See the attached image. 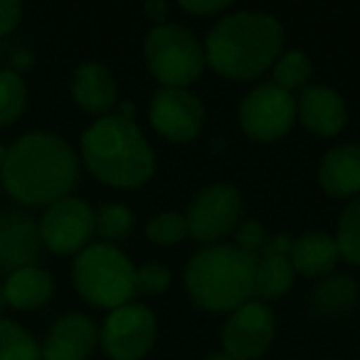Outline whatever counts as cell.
<instances>
[{
	"mask_svg": "<svg viewBox=\"0 0 360 360\" xmlns=\"http://www.w3.org/2000/svg\"><path fill=\"white\" fill-rule=\"evenodd\" d=\"M274 335V311L262 301H247L227 316L220 340L227 355L237 360H255L269 350Z\"/></svg>",
	"mask_w": 360,
	"mask_h": 360,
	"instance_id": "cell-11",
	"label": "cell"
},
{
	"mask_svg": "<svg viewBox=\"0 0 360 360\" xmlns=\"http://www.w3.org/2000/svg\"><path fill=\"white\" fill-rule=\"evenodd\" d=\"M55 291V281L52 274L42 266H22L6 276L3 281V296L6 304L13 306L18 311H35L40 306H45L52 299Z\"/></svg>",
	"mask_w": 360,
	"mask_h": 360,
	"instance_id": "cell-19",
	"label": "cell"
},
{
	"mask_svg": "<svg viewBox=\"0 0 360 360\" xmlns=\"http://www.w3.org/2000/svg\"><path fill=\"white\" fill-rule=\"evenodd\" d=\"M99 343V330L89 316L79 311L60 316L47 328L40 345L42 360H86Z\"/></svg>",
	"mask_w": 360,
	"mask_h": 360,
	"instance_id": "cell-13",
	"label": "cell"
},
{
	"mask_svg": "<svg viewBox=\"0 0 360 360\" xmlns=\"http://www.w3.org/2000/svg\"><path fill=\"white\" fill-rule=\"evenodd\" d=\"M82 160L96 180L111 188H141L155 173V153L136 119L109 114L82 134Z\"/></svg>",
	"mask_w": 360,
	"mask_h": 360,
	"instance_id": "cell-3",
	"label": "cell"
},
{
	"mask_svg": "<svg viewBox=\"0 0 360 360\" xmlns=\"http://www.w3.org/2000/svg\"><path fill=\"white\" fill-rule=\"evenodd\" d=\"M257 255L235 245H207L195 252L186 266V289L193 304L205 311H235L255 296Z\"/></svg>",
	"mask_w": 360,
	"mask_h": 360,
	"instance_id": "cell-4",
	"label": "cell"
},
{
	"mask_svg": "<svg viewBox=\"0 0 360 360\" xmlns=\"http://www.w3.org/2000/svg\"><path fill=\"white\" fill-rule=\"evenodd\" d=\"M134 230V212L121 202H109L101 205L99 212H94V232L106 242L114 245L131 235Z\"/></svg>",
	"mask_w": 360,
	"mask_h": 360,
	"instance_id": "cell-25",
	"label": "cell"
},
{
	"mask_svg": "<svg viewBox=\"0 0 360 360\" xmlns=\"http://www.w3.org/2000/svg\"><path fill=\"white\" fill-rule=\"evenodd\" d=\"M296 119L314 136L330 139L345 129L348 111L335 89L326 84H311L304 86L301 94L296 96Z\"/></svg>",
	"mask_w": 360,
	"mask_h": 360,
	"instance_id": "cell-15",
	"label": "cell"
},
{
	"mask_svg": "<svg viewBox=\"0 0 360 360\" xmlns=\"http://www.w3.org/2000/svg\"><path fill=\"white\" fill-rule=\"evenodd\" d=\"M72 99L79 109L94 116H109L119 99V86L111 70L101 62H84L72 77Z\"/></svg>",
	"mask_w": 360,
	"mask_h": 360,
	"instance_id": "cell-16",
	"label": "cell"
},
{
	"mask_svg": "<svg viewBox=\"0 0 360 360\" xmlns=\"http://www.w3.org/2000/svg\"><path fill=\"white\" fill-rule=\"evenodd\" d=\"M79 163L62 136L52 131H30L6 150L0 165L3 191L27 207H50L70 195Z\"/></svg>",
	"mask_w": 360,
	"mask_h": 360,
	"instance_id": "cell-1",
	"label": "cell"
},
{
	"mask_svg": "<svg viewBox=\"0 0 360 360\" xmlns=\"http://www.w3.org/2000/svg\"><path fill=\"white\" fill-rule=\"evenodd\" d=\"M170 286V271L163 264H143L136 269V291L146 296H158Z\"/></svg>",
	"mask_w": 360,
	"mask_h": 360,
	"instance_id": "cell-28",
	"label": "cell"
},
{
	"mask_svg": "<svg viewBox=\"0 0 360 360\" xmlns=\"http://www.w3.org/2000/svg\"><path fill=\"white\" fill-rule=\"evenodd\" d=\"M42 252L40 227L27 212L0 210V271L32 266Z\"/></svg>",
	"mask_w": 360,
	"mask_h": 360,
	"instance_id": "cell-14",
	"label": "cell"
},
{
	"mask_svg": "<svg viewBox=\"0 0 360 360\" xmlns=\"http://www.w3.org/2000/svg\"><path fill=\"white\" fill-rule=\"evenodd\" d=\"M188 235V220L183 212H158L146 227V237L158 247H173Z\"/></svg>",
	"mask_w": 360,
	"mask_h": 360,
	"instance_id": "cell-27",
	"label": "cell"
},
{
	"mask_svg": "<svg viewBox=\"0 0 360 360\" xmlns=\"http://www.w3.org/2000/svg\"><path fill=\"white\" fill-rule=\"evenodd\" d=\"M289 259L294 271L304 276H328L333 274L340 259L335 237L328 232H304L291 242Z\"/></svg>",
	"mask_w": 360,
	"mask_h": 360,
	"instance_id": "cell-18",
	"label": "cell"
},
{
	"mask_svg": "<svg viewBox=\"0 0 360 360\" xmlns=\"http://www.w3.org/2000/svg\"><path fill=\"white\" fill-rule=\"evenodd\" d=\"M150 126L173 143L198 139L205 126V106L188 89H160L148 106Z\"/></svg>",
	"mask_w": 360,
	"mask_h": 360,
	"instance_id": "cell-12",
	"label": "cell"
},
{
	"mask_svg": "<svg viewBox=\"0 0 360 360\" xmlns=\"http://www.w3.org/2000/svg\"><path fill=\"white\" fill-rule=\"evenodd\" d=\"M242 217V193L230 183H212L193 198L186 212L188 235L205 245H217L237 230Z\"/></svg>",
	"mask_w": 360,
	"mask_h": 360,
	"instance_id": "cell-9",
	"label": "cell"
},
{
	"mask_svg": "<svg viewBox=\"0 0 360 360\" xmlns=\"http://www.w3.org/2000/svg\"><path fill=\"white\" fill-rule=\"evenodd\" d=\"M0 360H42L40 345L27 328L0 316Z\"/></svg>",
	"mask_w": 360,
	"mask_h": 360,
	"instance_id": "cell-22",
	"label": "cell"
},
{
	"mask_svg": "<svg viewBox=\"0 0 360 360\" xmlns=\"http://www.w3.org/2000/svg\"><path fill=\"white\" fill-rule=\"evenodd\" d=\"M360 286L353 276L348 274H328L321 279V284L314 289L311 296V314L319 319H340L345 316L355 304H358Z\"/></svg>",
	"mask_w": 360,
	"mask_h": 360,
	"instance_id": "cell-20",
	"label": "cell"
},
{
	"mask_svg": "<svg viewBox=\"0 0 360 360\" xmlns=\"http://www.w3.org/2000/svg\"><path fill=\"white\" fill-rule=\"evenodd\" d=\"M143 13L148 20H153L155 25H163L165 18H168L170 13V6L168 3H163V0H150V3H146L143 6Z\"/></svg>",
	"mask_w": 360,
	"mask_h": 360,
	"instance_id": "cell-32",
	"label": "cell"
},
{
	"mask_svg": "<svg viewBox=\"0 0 360 360\" xmlns=\"http://www.w3.org/2000/svg\"><path fill=\"white\" fill-rule=\"evenodd\" d=\"M237 119L252 141H279L289 134L296 121V96L276 84H259L240 101Z\"/></svg>",
	"mask_w": 360,
	"mask_h": 360,
	"instance_id": "cell-7",
	"label": "cell"
},
{
	"mask_svg": "<svg viewBox=\"0 0 360 360\" xmlns=\"http://www.w3.org/2000/svg\"><path fill=\"white\" fill-rule=\"evenodd\" d=\"M266 230L262 227V222L257 220H245L237 225L235 230V247L242 252H247V255H259L262 247L266 245Z\"/></svg>",
	"mask_w": 360,
	"mask_h": 360,
	"instance_id": "cell-29",
	"label": "cell"
},
{
	"mask_svg": "<svg viewBox=\"0 0 360 360\" xmlns=\"http://www.w3.org/2000/svg\"><path fill=\"white\" fill-rule=\"evenodd\" d=\"M205 360H237V358H232V355H227L225 350H222V353H210Z\"/></svg>",
	"mask_w": 360,
	"mask_h": 360,
	"instance_id": "cell-33",
	"label": "cell"
},
{
	"mask_svg": "<svg viewBox=\"0 0 360 360\" xmlns=\"http://www.w3.org/2000/svg\"><path fill=\"white\" fill-rule=\"evenodd\" d=\"M271 72H274V84L291 94L294 89H304V86L309 84L311 60H309V55L301 50L281 52L279 60L271 65Z\"/></svg>",
	"mask_w": 360,
	"mask_h": 360,
	"instance_id": "cell-24",
	"label": "cell"
},
{
	"mask_svg": "<svg viewBox=\"0 0 360 360\" xmlns=\"http://www.w3.org/2000/svg\"><path fill=\"white\" fill-rule=\"evenodd\" d=\"M143 55L163 89H188L205 70V47L193 30L178 22L155 25L146 35Z\"/></svg>",
	"mask_w": 360,
	"mask_h": 360,
	"instance_id": "cell-6",
	"label": "cell"
},
{
	"mask_svg": "<svg viewBox=\"0 0 360 360\" xmlns=\"http://www.w3.org/2000/svg\"><path fill=\"white\" fill-rule=\"evenodd\" d=\"M319 186L330 198L360 195V143H340L323 155L319 165Z\"/></svg>",
	"mask_w": 360,
	"mask_h": 360,
	"instance_id": "cell-17",
	"label": "cell"
},
{
	"mask_svg": "<svg viewBox=\"0 0 360 360\" xmlns=\"http://www.w3.org/2000/svg\"><path fill=\"white\" fill-rule=\"evenodd\" d=\"M333 237L338 245L340 259L360 266V195L348 200V205L343 207Z\"/></svg>",
	"mask_w": 360,
	"mask_h": 360,
	"instance_id": "cell-23",
	"label": "cell"
},
{
	"mask_svg": "<svg viewBox=\"0 0 360 360\" xmlns=\"http://www.w3.org/2000/svg\"><path fill=\"white\" fill-rule=\"evenodd\" d=\"M178 8L183 13H191V15H217V13H225L230 8V0H180Z\"/></svg>",
	"mask_w": 360,
	"mask_h": 360,
	"instance_id": "cell-30",
	"label": "cell"
},
{
	"mask_svg": "<svg viewBox=\"0 0 360 360\" xmlns=\"http://www.w3.org/2000/svg\"><path fill=\"white\" fill-rule=\"evenodd\" d=\"M75 289L86 304L96 309H119L131 304L136 294V266L114 245H86L72 264Z\"/></svg>",
	"mask_w": 360,
	"mask_h": 360,
	"instance_id": "cell-5",
	"label": "cell"
},
{
	"mask_svg": "<svg viewBox=\"0 0 360 360\" xmlns=\"http://www.w3.org/2000/svg\"><path fill=\"white\" fill-rule=\"evenodd\" d=\"M22 18V6L15 0H0V37L18 27Z\"/></svg>",
	"mask_w": 360,
	"mask_h": 360,
	"instance_id": "cell-31",
	"label": "cell"
},
{
	"mask_svg": "<svg viewBox=\"0 0 360 360\" xmlns=\"http://www.w3.org/2000/svg\"><path fill=\"white\" fill-rule=\"evenodd\" d=\"M158 335L155 314L143 304H126L104 319L99 343L111 360H141L150 353Z\"/></svg>",
	"mask_w": 360,
	"mask_h": 360,
	"instance_id": "cell-8",
	"label": "cell"
},
{
	"mask_svg": "<svg viewBox=\"0 0 360 360\" xmlns=\"http://www.w3.org/2000/svg\"><path fill=\"white\" fill-rule=\"evenodd\" d=\"M27 104L25 82L18 72L0 70V126L15 124Z\"/></svg>",
	"mask_w": 360,
	"mask_h": 360,
	"instance_id": "cell-26",
	"label": "cell"
},
{
	"mask_svg": "<svg viewBox=\"0 0 360 360\" xmlns=\"http://www.w3.org/2000/svg\"><path fill=\"white\" fill-rule=\"evenodd\" d=\"M294 266H291L289 255L284 252H269L262 250L257 255V269H255V296H259L262 304L266 301L281 299L294 284Z\"/></svg>",
	"mask_w": 360,
	"mask_h": 360,
	"instance_id": "cell-21",
	"label": "cell"
},
{
	"mask_svg": "<svg viewBox=\"0 0 360 360\" xmlns=\"http://www.w3.org/2000/svg\"><path fill=\"white\" fill-rule=\"evenodd\" d=\"M40 227L42 247L55 255H79L94 237V210L79 198H62L45 210Z\"/></svg>",
	"mask_w": 360,
	"mask_h": 360,
	"instance_id": "cell-10",
	"label": "cell"
},
{
	"mask_svg": "<svg viewBox=\"0 0 360 360\" xmlns=\"http://www.w3.org/2000/svg\"><path fill=\"white\" fill-rule=\"evenodd\" d=\"M3 306H6V296H3V284H0V311H3Z\"/></svg>",
	"mask_w": 360,
	"mask_h": 360,
	"instance_id": "cell-34",
	"label": "cell"
},
{
	"mask_svg": "<svg viewBox=\"0 0 360 360\" xmlns=\"http://www.w3.org/2000/svg\"><path fill=\"white\" fill-rule=\"evenodd\" d=\"M202 47L205 62L217 75L235 82L255 79L279 60L284 27L269 13L237 11L212 25Z\"/></svg>",
	"mask_w": 360,
	"mask_h": 360,
	"instance_id": "cell-2",
	"label": "cell"
},
{
	"mask_svg": "<svg viewBox=\"0 0 360 360\" xmlns=\"http://www.w3.org/2000/svg\"><path fill=\"white\" fill-rule=\"evenodd\" d=\"M3 160H6V148L0 146V165H3Z\"/></svg>",
	"mask_w": 360,
	"mask_h": 360,
	"instance_id": "cell-35",
	"label": "cell"
}]
</instances>
